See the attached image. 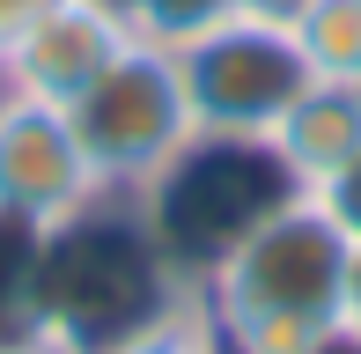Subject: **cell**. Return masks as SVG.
Wrapping results in <instances>:
<instances>
[{
	"label": "cell",
	"mask_w": 361,
	"mask_h": 354,
	"mask_svg": "<svg viewBox=\"0 0 361 354\" xmlns=\"http://www.w3.org/2000/svg\"><path fill=\"white\" fill-rule=\"evenodd\" d=\"M288 30L310 82H361V0H295Z\"/></svg>",
	"instance_id": "8"
},
{
	"label": "cell",
	"mask_w": 361,
	"mask_h": 354,
	"mask_svg": "<svg viewBox=\"0 0 361 354\" xmlns=\"http://www.w3.org/2000/svg\"><path fill=\"white\" fill-rule=\"evenodd\" d=\"M258 148H266V163L281 170L288 192H310V200H317L361 155V96H354V82H310L281 118L266 126Z\"/></svg>",
	"instance_id": "6"
},
{
	"label": "cell",
	"mask_w": 361,
	"mask_h": 354,
	"mask_svg": "<svg viewBox=\"0 0 361 354\" xmlns=\"http://www.w3.org/2000/svg\"><path fill=\"white\" fill-rule=\"evenodd\" d=\"M347 325H361V244H354V266H347Z\"/></svg>",
	"instance_id": "13"
},
{
	"label": "cell",
	"mask_w": 361,
	"mask_h": 354,
	"mask_svg": "<svg viewBox=\"0 0 361 354\" xmlns=\"http://www.w3.org/2000/svg\"><path fill=\"white\" fill-rule=\"evenodd\" d=\"M347 266L354 236L332 221V207L281 192L192 273V295L207 303L228 354H302L347 317Z\"/></svg>",
	"instance_id": "1"
},
{
	"label": "cell",
	"mask_w": 361,
	"mask_h": 354,
	"mask_svg": "<svg viewBox=\"0 0 361 354\" xmlns=\"http://www.w3.org/2000/svg\"><path fill=\"white\" fill-rule=\"evenodd\" d=\"M133 37H140V23H133L126 0H52V8L0 52V89L67 111Z\"/></svg>",
	"instance_id": "5"
},
{
	"label": "cell",
	"mask_w": 361,
	"mask_h": 354,
	"mask_svg": "<svg viewBox=\"0 0 361 354\" xmlns=\"http://www.w3.org/2000/svg\"><path fill=\"white\" fill-rule=\"evenodd\" d=\"M236 8H258V15H288L295 0H236Z\"/></svg>",
	"instance_id": "14"
},
{
	"label": "cell",
	"mask_w": 361,
	"mask_h": 354,
	"mask_svg": "<svg viewBox=\"0 0 361 354\" xmlns=\"http://www.w3.org/2000/svg\"><path fill=\"white\" fill-rule=\"evenodd\" d=\"M81 155L96 163L111 200L140 207L147 192L162 185L200 140V118H192L185 74H177V52L162 37H133L89 89L67 104Z\"/></svg>",
	"instance_id": "2"
},
{
	"label": "cell",
	"mask_w": 361,
	"mask_h": 354,
	"mask_svg": "<svg viewBox=\"0 0 361 354\" xmlns=\"http://www.w3.org/2000/svg\"><path fill=\"white\" fill-rule=\"evenodd\" d=\"M111 207L96 163L81 155V133L59 104L0 89V221L30 236H59Z\"/></svg>",
	"instance_id": "4"
},
{
	"label": "cell",
	"mask_w": 361,
	"mask_h": 354,
	"mask_svg": "<svg viewBox=\"0 0 361 354\" xmlns=\"http://www.w3.org/2000/svg\"><path fill=\"white\" fill-rule=\"evenodd\" d=\"M81 354H228L214 317H207V303L192 295V281L177 288V295H162L147 317H133L126 332H111V340L81 347Z\"/></svg>",
	"instance_id": "7"
},
{
	"label": "cell",
	"mask_w": 361,
	"mask_h": 354,
	"mask_svg": "<svg viewBox=\"0 0 361 354\" xmlns=\"http://www.w3.org/2000/svg\"><path fill=\"white\" fill-rule=\"evenodd\" d=\"M302 354H361V325H347V317H339V325H332V332H317Z\"/></svg>",
	"instance_id": "12"
},
{
	"label": "cell",
	"mask_w": 361,
	"mask_h": 354,
	"mask_svg": "<svg viewBox=\"0 0 361 354\" xmlns=\"http://www.w3.org/2000/svg\"><path fill=\"white\" fill-rule=\"evenodd\" d=\"M44 8H52V0H0V52H8V44H15V37H23V30H30V23H37V15H44Z\"/></svg>",
	"instance_id": "10"
},
{
	"label": "cell",
	"mask_w": 361,
	"mask_h": 354,
	"mask_svg": "<svg viewBox=\"0 0 361 354\" xmlns=\"http://www.w3.org/2000/svg\"><path fill=\"white\" fill-rule=\"evenodd\" d=\"M0 354H74L59 332H44V325H23L15 340H0Z\"/></svg>",
	"instance_id": "11"
},
{
	"label": "cell",
	"mask_w": 361,
	"mask_h": 354,
	"mask_svg": "<svg viewBox=\"0 0 361 354\" xmlns=\"http://www.w3.org/2000/svg\"><path fill=\"white\" fill-rule=\"evenodd\" d=\"M354 96H361V82H354Z\"/></svg>",
	"instance_id": "15"
},
{
	"label": "cell",
	"mask_w": 361,
	"mask_h": 354,
	"mask_svg": "<svg viewBox=\"0 0 361 354\" xmlns=\"http://www.w3.org/2000/svg\"><path fill=\"white\" fill-rule=\"evenodd\" d=\"M317 200L332 207V221H339V229H347L354 244H361V155H354V163H347V170L332 177V185L317 192Z\"/></svg>",
	"instance_id": "9"
},
{
	"label": "cell",
	"mask_w": 361,
	"mask_h": 354,
	"mask_svg": "<svg viewBox=\"0 0 361 354\" xmlns=\"http://www.w3.org/2000/svg\"><path fill=\"white\" fill-rule=\"evenodd\" d=\"M170 52H177V74H185L200 140H266V126L310 89L288 15L221 8L200 30L170 37Z\"/></svg>",
	"instance_id": "3"
}]
</instances>
